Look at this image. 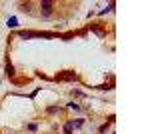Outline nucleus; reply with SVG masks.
Listing matches in <instances>:
<instances>
[{
	"label": "nucleus",
	"mask_w": 150,
	"mask_h": 134,
	"mask_svg": "<svg viewBox=\"0 0 150 134\" xmlns=\"http://www.w3.org/2000/svg\"><path fill=\"white\" fill-rule=\"evenodd\" d=\"M78 76L74 74V72H64V74H58L56 80H76Z\"/></svg>",
	"instance_id": "2"
},
{
	"label": "nucleus",
	"mask_w": 150,
	"mask_h": 134,
	"mask_svg": "<svg viewBox=\"0 0 150 134\" xmlns=\"http://www.w3.org/2000/svg\"><path fill=\"white\" fill-rule=\"evenodd\" d=\"M26 128H28V130H30V132H34L36 128H38V126H36V124H28V126H26Z\"/></svg>",
	"instance_id": "5"
},
{
	"label": "nucleus",
	"mask_w": 150,
	"mask_h": 134,
	"mask_svg": "<svg viewBox=\"0 0 150 134\" xmlns=\"http://www.w3.org/2000/svg\"><path fill=\"white\" fill-rule=\"evenodd\" d=\"M72 126H74V122L70 120V122L66 124V128H64V130H66V134H70V132H72Z\"/></svg>",
	"instance_id": "4"
},
{
	"label": "nucleus",
	"mask_w": 150,
	"mask_h": 134,
	"mask_svg": "<svg viewBox=\"0 0 150 134\" xmlns=\"http://www.w3.org/2000/svg\"><path fill=\"white\" fill-rule=\"evenodd\" d=\"M54 10V2H40V12L42 16H50Z\"/></svg>",
	"instance_id": "1"
},
{
	"label": "nucleus",
	"mask_w": 150,
	"mask_h": 134,
	"mask_svg": "<svg viewBox=\"0 0 150 134\" xmlns=\"http://www.w3.org/2000/svg\"><path fill=\"white\" fill-rule=\"evenodd\" d=\"M6 74H8V76H14V68H12V64L6 66Z\"/></svg>",
	"instance_id": "3"
}]
</instances>
